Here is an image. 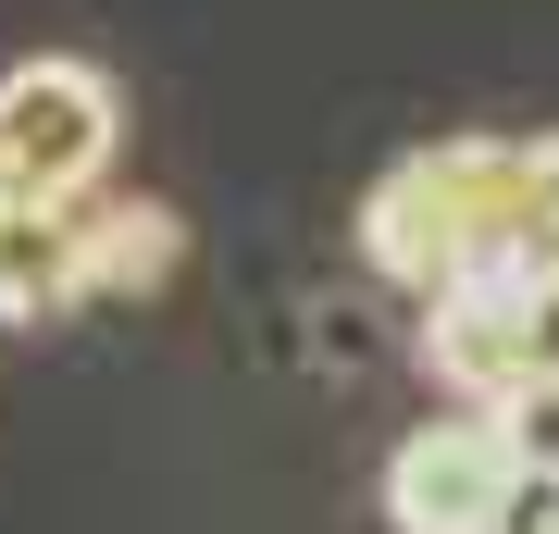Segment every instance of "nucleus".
<instances>
[{"label":"nucleus","instance_id":"5","mask_svg":"<svg viewBox=\"0 0 559 534\" xmlns=\"http://www.w3.org/2000/svg\"><path fill=\"white\" fill-rule=\"evenodd\" d=\"M75 224H87V298H138L187 261V224L162 199H100V212L75 199Z\"/></svg>","mask_w":559,"mask_h":534},{"label":"nucleus","instance_id":"1","mask_svg":"<svg viewBox=\"0 0 559 534\" xmlns=\"http://www.w3.org/2000/svg\"><path fill=\"white\" fill-rule=\"evenodd\" d=\"M522 138H448V150H411L399 175L360 199V249L373 274H399L411 298H436L460 274L522 249Z\"/></svg>","mask_w":559,"mask_h":534},{"label":"nucleus","instance_id":"2","mask_svg":"<svg viewBox=\"0 0 559 534\" xmlns=\"http://www.w3.org/2000/svg\"><path fill=\"white\" fill-rule=\"evenodd\" d=\"M112 75L100 62H13L0 75V199H87L112 175Z\"/></svg>","mask_w":559,"mask_h":534},{"label":"nucleus","instance_id":"7","mask_svg":"<svg viewBox=\"0 0 559 534\" xmlns=\"http://www.w3.org/2000/svg\"><path fill=\"white\" fill-rule=\"evenodd\" d=\"M498 534H559V473H547V460H522V473H510Z\"/></svg>","mask_w":559,"mask_h":534},{"label":"nucleus","instance_id":"3","mask_svg":"<svg viewBox=\"0 0 559 534\" xmlns=\"http://www.w3.org/2000/svg\"><path fill=\"white\" fill-rule=\"evenodd\" d=\"M510 473H522V448H510L498 411L423 423V436H399V460H385V522L399 534H498Z\"/></svg>","mask_w":559,"mask_h":534},{"label":"nucleus","instance_id":"6","mask_svg":"<svg viewBox=\"0 0 559 534\" xmlns=\"http://www.w3.org/2000/svg\"><path fill=\"white\" fill-rule=\"evenodd\" d=\"M498 423H510V448H522V460H547V473H559V373H535Z\"/></svg>","mask_w":559,"mask_h":534},{"label":"nucleus","instance_id":"4","mask_svg":"<svg viewBox=\"0 0 559 534\" xmlns=\"http://www.w3.org/2000/svg\"><path fill=\"white\" fill-rule=\"evenodd\" d=\"M87 298L75 199H0V323H62Z\"/></svg>","mask_w":559,"mask_h":534}]
</instances>
